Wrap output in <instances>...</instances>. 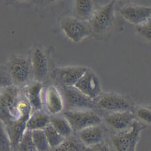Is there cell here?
Listing matches in <instances>:
<instances>
[{"mask_svg": "<svg viewBox=\"0 0 151 151\" xmlns=\"http://www.w3.org/2000/svg\"><path fill=\"white\" fill-rule=\"evenodd\" d=\"M147 125L134 120L127 129L116 132L110 138L114 151H136L140 134Z\"/></svg>", "mask_w": 151, "mask_h": 151, "instance_id": "obj_1", "label": "cell"}, {"mask_svg": "<svg viewBox=\"0 0 151 151\" xmlns=\"http://www.w3.org/2000/svg\"><path fill=\"white\" fill-rule=\"evenodd\" d=\"M6 68L12 82L17 86L24 87L32 81L30 58L22 55H14L7 62Z\"/></svg>", "mask_w": 151, "mask_h": 151, "instance_id": "obj_2", "label": "cell"}, {"mask_svg": "<svg viewBox=\"0 0 151 151\" xmlns=\"http://www.w3.org/2000/svg\"><path fill=\"white\" fill-rule=\"evenodd\" d=\"M64 110H96L95 101L78 90L75 86H61Z\"/></svg>", "mask_w": 151, "mask_h": 151, "instance_id": "obj_3", "label": "cell"}, {"mask_svg": "<svg viewBox=\"0 0 151 151\" xmlns=\"http://www.w3.org/2000/svg\"><path fill=\"white\" fill-rule=\"evenodd\" d=\"M62 114L71 125L74 133L92 126L102 124L103 122L100 116L92 110H64Z\"/></svg>", "mask_w": 151, "mask_h": 151, "instance_id": "obj_4", "label": "cell"}, {"mask_svg": "<svg viewBox=\"0 0 151 151\" xmlns=\"http://www.w3.org/2000/svg\"><path fill=\"white\" fill-rule=\"evenodd\" d=\"M114 1H112L95 12L88 21L92 36H101L109 31L114 19Z\"/></svg>", "mask_w": 151, "mask_h": 151, "instance_id": "obj_5", "label": "cell"}, {"mask_svg": "<svg viewBox=\"0 0 151 151\" xmlns=\"http://www.w3.org/2000/svg\"><path fill=\"white\" fill-rule=\"evenodd\" d=\"M60 28L68 38L78 43L91 35L88 22L83 21L75 17H67L60 22Z\"/></svg>", "mask_w": 151, "mask_h": 151, "instance_id": "obj_6", "label": "cell"}, {"mask_svg": "<svg viewBox=\"0 0 151 151\" xmlns=\"http://www.w3.org/2000/svg\"><path fill=\"white\" fill-rule=\"evenodd\" d=\"M97 109L108 112L132 111V104L127 99L114 93H102L95 100Z\"/></svg>", "mask_w": 151, "mask_h": 151, "instance_id": "obj_7", "label": "cell"}, {"mask_svg": "<svg viewBox=\"0 0 151 151\" xmlns=\"http://www.w3.org/2000/svg\"><path fill=\"white\" fill-rule=\"evenodd\" d=\"M74 86L92 100H95L102 93L99 78L94 72L88 68Z\"/></svg>", "mask_w": 151, "mask_h": 151, "instance_id": "obj_8", "label": "cell"}, {"mask_svg": "<svg viewBox=\"0 0 151 151\" xmlns=\"http://www.w3.org/2000/svg\"><path fill=\"white\" fill-rule=\"evenodd\" d=\"M88 68L68 66L56 68L52 72V78L61 86H74Z\"/></svg>", "mask_w": 151, "mask_h": 151, "instance_id": "obj_9", "label": "cell"}, {"mask_svg": "<svg viewBox=\"0 0 151 151\" xmlns=\"http://www.w3.org/2000/svg\"><path fill=\"white\" fill-rule=\"evenodd\" d=\"M44 109L50 116L60 114L64 110V100L60 89L54 86H50L44 92Z\"/></svg>", "mask_w": 151, "mask_h": 151, "instance_id": "obj_10", "label": "cell"}, {"mask_svg": "<svg viewBox=\"0 0 151 151\" xmlns=\"http://www.w3.org/2000/svg\"><path fill=\"white\" fill-rule=\"evenodd\" d=\"M32 78L42 82L49 74V63L46 54L37 47L32 52L30 56Z\"/></svg>", "mask_w": 151, "mask_h": 151, "instance_id": "obj_11", "label": "cell"}, {"mask_svg": "<svg viewBox=\"0 0 151 151\" xmlns=\"http://www.w3.org/2000/svg\"><path fill=\"white\" fill-rule=\"evenodd\" d=\"M24 88L23 93L31 106L32 112L43 110L44 86L42 82L32 80Z\"/></svg>", "mask_w": 151, "mask_h": 151, "instance_id": "obj_12", "label": "cell"}, {"mask_svg": "<svg viewBox=\"0 0 151 151\" xmlns=\"http://www.w3.org/2000/svg\"><path fill=\"white\" fill-rule=\"evenodd\" d=\"M31 113L20 116L18 118L10 120L6 124H4L14 150L16 149L17 145L27 130V121Z\"/></svg>", "mask_w": 151, "mask_h": 151, "instance_id": "obj_13", "label": "cell"}, {"mask_svg": "<svg viewBox=\"0 0 151 151\" xmlns=\"http://www.w3.org/2000/svg\"><path fill=\"white\" fill-rule=\"evenodd\" d=\"M120 14L128 22L138 26L151 17V7L129 5L122 7Z\"/></svg>", "mask_w": 151, "mask_h": 151, "instance_id": "obj_14", "label": "cell"}, {"mask_svg": "<svg viewBox=\"0 0 151 151\" xmlns=\"http://www.w3.org/2000/svg\"><path fill=\"white\" fill-rule=\"evenodd\" d=\"M135 120L132 111L109 112L104 118V121L116 132L124 130L130 127Z\"/></svg>", "mask_w": 151, "mask_h": 151, "instance_id": "obj_15", "label": "cell"}, {"mask_svg": "<svg viewBox=\"0 0 151 151\" xmlns=\"http://www.w3.org/2000/svg\"><path fill=\"white\" fill-rule=\"evenodd\" d=\"M106 128L102 124L94 125L77 133L78 140L85 146H92L102 142L106 136Z\"/></svg>", "mask_w": 151, "mask_h": 151, "instance_id": "obj_16", "label": "cell"}, {"mask_svg": "<svg viewBox=\"0 0 151 151\" xmlns=\"http://www.w3.org/2000/svg\"><path fill=\"white\" fill-rule=\"evenodd\" d=\"M0 91H1V99L5 106L12 116L15 119L17 118L16 111V105L22 94L20 88L12 84L1 89Z\"/></svg>", "mask_w": 151, "mask_h": 151, "instance_id": "obj_17", "label": "cell"}, {"mask_svg": "<svg viewBox=\"0 0 151 151\" xmlns=\"http://www.w3.org/2000/svg\"><path fill=\"white\" fill-rule=\"evenodd\" d=\"M51 116L44 110L33 111L27 121L26 129L29 131L43 130L50 124Z\"/></svg>", "mask_w": 151, "mask_h": 151, "instance_id": "obj_18", "label": "cell"}, {"mask_svg": "<svg viewBox=\"0 0 151 151\" xmlns=\"http://www.w3.org/2000/svg\"><path fill=\"white\" fill-rule=\"evenodd\" d=\"M92 0H74V17L83 21L88 22L95 13Z\"/></svg>", "mask_w": 151, "mask_h": 151, "instance_id": "obj_19", "label": "cell"}, {"mask_svg": "<svg viewBox=\"0 0 151 151\" xmlns=\"http://www.w3.org/2000/svg\"><path fill=\"white\" fill-rule=\"evenodd\" d=\"M50 124L59 134L66 139L71 138L74 134L71 125L63 114L51 116Z\"/></svg>", "mask_w": 151, "mask_h": 151, "instance_id": "obj_20", "label": "cell"}, {"mask_svg": "<svg viewBox=\"0 0 151 151\" xmlns=\"http://www.w3.org/2000/svg\"><path fill=\"white\" fill-rule=\"evenodd\" d=\"M44 131L46 134L47 141L51 148H56L62 145L66 140V138L59 134L51 124L47 126Z\"/></svg>", "mask_w": 151, "mask_h": 151, "instance_id": "obj_21", "label": "cell"}, {"mask_svg": "<svg viewBox=\"0 0 151 151\" xmlns=\"http://www.w3.org/2000/svg\"><path fill=\"white\" fill-rule=\"evenodd\" d=\"M32 134L37 151H50L51 148L50 147L44 130L32 131Z\"/></svg>", "mask_w": 151, "mask_h": 151, "instance_id": "obj_22", "label": "cell"}, {"mask_svg": "<svg viewBox=\"0 0 151 151\" xmlns=\"http://www.w3.org/2000/svg\"><path fill=\"white\" fill-rule=\"evenodd\" d=\"M135 119L145 125H151V107L136 106L133 108Z\"/></svg>", "mask_w": 151, "mask_h": 151, "instance_id": "obj_23", "label": "cell"}, {"mask_svg": "<svg viewBox=\"0 0 151 151\" xmlns=\"http://www.w3.org/2000/svg\"><path fill=\"white\" fill-rule=\"evenodd\" d=\"M16 150L17 151H37L32 138L31 131L26 130Z\"/></svg>", "mask_w": 151, "mask_h": 151, "instance_id": "obj_24", "label": "cell"}, {"mask_svg": "<svg viewBox=\"0 0 151 151\" xmlns=\"http://www.w3.org/2000/svg\"><path fill=\"white\" fill-rule=\"evenodd\" d=\"M0 151H14L3 122H0Z\"/></svg>", "mask_w": 151, "mask_h": 151, "instance_id": "obj_25", "label": "cell"}, {"mask_svg": "<svg viewBox=\"0 0 151 151\" xmlns=\"http://www.w3.org/2000/svg\"><path fill=\"white\" fill-rule=\"evenodd\" d=\"M137 32L143 39L151 41V17L141 24L137 26Z\"/></svg>", "mask_w": 151, "mask_h": 151, "instance_id": "obj_26", "label": "cell"}, {"mask_svg": "<svg viewBox=\"0 0 151 151\" xmlns=\"http://www.w3.org/2000/svg\"><path fill=\"white\" fill-rule=\"evenodd\" d=\"M78 147L80 151H114L104 142L92 146H85L79 141Z\"/></svg>", "mask_w": 151, "mask_h": 151, "instance_id": "obj_27", "label": "cell"}, {"mask_svg": "<svg viewBox=\"0 0 151 151\" xmlns=\"http://www.w3.org/2000/svg\"><path fill=\"white\" fill-rule=\"evenodd\" d=\"M13 119V117L10 114L9 112L7 109L3 100H2L1 91H0V122H3L4 124H6L7 122Z\"/></svg>", "mask_w": 151, "mask_h": 151, "instance_id": "obj_28", "label": "cell"}, {"mask_svg": "<svg viewBox=\"0 0 151 151\" xmlns=\"http://www.w3.org/2000/svg\"><path fill=\"white\" fill-rule=\"evenodd\" d=\"M14 84L6 67L0 66V90Z\"/></svg>", "mask_w": 151, "mask_h": 151, "instance_id": "obj_29", "label": "cell"}, {"mask_svg": "<svg viewBox=\"0 0 151 151\" xmlns=\"http://www.w3.org/2000/svg\"><path fill=\"white\" fill-rule=\"evenodd\" d=\"M50 151H68V142L67 139L62 145L56 148H51Z\"/></svg>", "mask_w": 151, "mask_h": 151, "instance_id": "obj_30", "label": "cell"}, {"mask_svg": "<svg viewBox=\"0 0 151 151\" xmlns=\"http://www.w3.org/2000/svg\"><path fill=\"white\" fill-rule=\"evenodd\" d=\"M36 1L39 4H52L56 3L58 0H36Z\"/></svg>", "mask_w": 151, "mask_h": 151, "instance_id": "obj_31", "label": "cell"}, {"mask_svg": "<svg viewBox=\"0 0 151 151\" xmlns=\"http://www.w3.org/2000/svg\"><path fill=\"white\" fill-rule=\"evenodd\" d=\"M16 1L19 2H26L27 1H29V0H16Z\"/></svg>", "mask_w": 151, "mask_h": 151, "instance_id": "obj_32", "label": "cell"}, {"mask_svg": "<svg viewBox=\"0 0 151 151\" xmlns=\"http://www.w3.org/2000/svg\"><path fill=\"white\" fill-rule=\"evenodd\" d=\"M14 151H17V150H14Z\"/></svg>", "mask_w": 151, "mask_h": 151, "instance_id": "obj_33", "label": "cell"}]
</instances>
